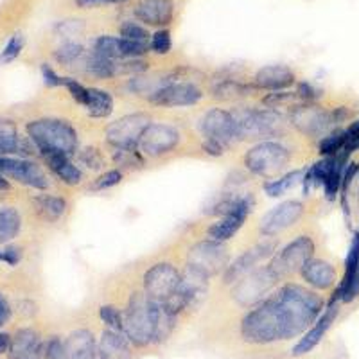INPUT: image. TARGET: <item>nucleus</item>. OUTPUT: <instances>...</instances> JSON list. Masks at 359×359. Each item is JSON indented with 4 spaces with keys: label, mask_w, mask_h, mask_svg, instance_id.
Masks as SVG:
<instances>
[{
    "label": "nucleus",
    "mask_w": 359,
    "mask_h": 359,
    "mask_svg": "<svg viewBox=\"0 0 359 359\" xmlns=\"http://www.w3.org/2000/svg\"><path fill=\"white\" fill-rule=\"evenodd\" d=\"M322 309L323 300L320 294L298 284H286L277 294L245 314L241 336L253 345L291 339L313 325L320 318Z\"/></svg>",
    "instance_id": "nucleus-1"
},
{
    "label": "nucleus",
    "mask_w": 359,
    "mask_h": 359,
    "mask_svg": "<svg viewBox=\"0 0 359 359\" xmlns=\"http://www.w3.org/2000/svg\"><path fill=\"white\" fill-rule=\"evenodd\" d=\"M162 306L146 293H133L124 313V336L137 347L156 343Z\"/></svg>",
    "instance_id": "nucleus-2"
},
{
    "label": "nucleus",
    "mask_w": 359,
    "mask_h": 359,
    "mask_svg": "<svg viewBox=\"0 0 359 359\" xmlns=\"http://www.w3.org/2000/svg\"><path fill=\"white\" fill-rule=\"evenodd\" d=\"M27 137L33 140L41 156L62 153L72 156L78 153V131L62 118H36L27 124Z\"/></svg>",
    "instance_id": "nucleus-3"
},
{
    "label": "nucleus",
    "mask_w": 359,
    "mask_h": 359,
    "mask_svg": "<svg viewBox=\"0 0 359 359\" xmlns=\"http://www.w3.org/2000/svg\"><path fill=\"white\" fill-rule=\"evenodd\" d=\"M291 160V153L286 146L275 140H264V142L253 146L245 155V165L253 175L271 180L286 169Z\"/></svg>",
    "instance_id": "nucleus-4"
},
{
    "label": "nucleus",
    "mask_w": 359,
    "mask_h": 359,
    "mask_svg": "<svg viewBox=\"0 0 359 359\" xmlns=\"http://www.w3.org/2000/svg\"><path fill=\"white\" fill-rule=\"evenodd\" d=\"M236 118L239 139H268L278 133L282 126V117L275 110H236L232 111Z\"/></svg>",
    "instance_id": "nucleus-5"
},
{
    "label": "nucleus",
    "mask_w": 359,
    "mask_h": 359,
    "mask_svg": "<svg viewBox=\"0 0 359 359\" xmlns=\"http://www.w3.org/2000/svg\"><path fill=\"white\" fill-rule=\"evenodd\" d=\"M178 269L168 262L151 266L144 275V293L155 302H168L182 284Z\"/></svg>",
    "instance_id": "nucleus-6"
},
{
    "label": "nucleus",
    "mask_w": 359,
    "mask_h": 359,
    "mask_svg": "<svg viewBox=\"0 0 359 359\" xmlns=\"http://www.w3.org/2000/svg\"><path fill=\"white\" fill-rule=\"evenodd\" d=\"M278 280H280V278L275 275L271 266H264V268L253 269L252 273H248L245 278H241V280L237 282L232 294L241 306H252V304L261 302L262 297H264Z\"/></svg>",
    "instance_id": "nucleus-7"
},
{
    "label": "nucleus",
    "mask_w": 359,
    "mask_h": 359,
    "mask_svg": "<svg viewBox=\"0 0 359 359\" xmlns=\"http://www.w3.org/2000/svg\"><path fill=\"white\" fill-rule=\"evenodd\" d=\"M314 253V241L309 236H300L297 237L293 243L286 246L278 253L277 257L271 262V269L275 271L278 278H286L290 275H293L294 271H300L302 266L306 264L307 261L313 259Z\"/></svg>",
    "instance_id": "nucleus-8"
},
{
    "label": "nucleus",
    "mask_w": 359,
    "mask_h": 359,
    "mask_svg": "<svg viewBox=\"0 0 359 359\" xmlns=\"http://www.w3.org/2000/svg\"><path fill=\"white\" fill-rule=\"evenodd\" d=\"M0 172L11 180H17L27 187L45 191L49 189V176L45 175L40 163L18 156H0Z\"/></svg>",
    "instance_id": "nucleus-9"
},
{
    "label": "nucleus",
    "mask_w": 359,
    "mask_h": 359,
    "mask_svg": "<svg viewBox=\"0 0 359 359\" xmlns=\"http://www.w3.org/2000/svg\"><path fill=\"white\" fill-rule=\"evenodd\" d=\"M147 126H149V117L146 114L126 115L107 128V140L115 149L139 147V140Z\"/></svg>",
    "instance_id": "nucleus-10"
},
{
    "label": "nucleus",
    "mask_w": 359,
    "mask_h": 359,
    "mask_svg": "<svg viewBox=\"0 0 359 359\" xmlns=\"http://www.w3.org/2000/svg\"><path fill=\"white\" fill-rule=\"evenodd\" d=\"M224 262H226V250L221 246V243L212 239L200 243L189 253V269L203 278L216 275Z\"/></svg>",
    "instance_id": "nucleus-11"
},
{
    "label": "nucleus",
    "mask_w": 359,
    "mask_h": 359,
    "mask_svg": "<svg viewBox=\"0 0 359 359\" xmlns=\"http://www.w3.org/2000/svg\"><path fill=\"white\" fill-rule=\"evenodd\" d=\"M203 99V90L191 81H175L163 86L155 95L149 97V102L160 108H180L194 107Z\"/></svg>",
    "instance_id": "nucleus-12"
},
{
    "label": "nucleus",
    "mask_w": 359,
    "mask_h": 359,
    "mask_svg": "<svg viewBox=\"0 0 359 359\" xmlns=\"http://www.w3.org/2000/svg\"><path fill=\"white\" fill-rule=\"evenodd\" d=\"M201 133L205 140H214V142L223 144L224 147L232 146L239 139L232 111L221 110V108H214L205 115L201 121Z\"/></svg>",
    "instance_id": "nucleus-13"
},
{
    "label": "nucleus",
    "mask_w": 359,
    "mask_h": 359,
    "mask_svg": "<svg viewBox=\"0 0 359 359\" xmlns=\"http://www.w3.org/2000/svg\"><path fill=\"white\" fill-rule=\"evenodd\" d=\"M304 216V205L297 200L284 201L278 207L271 208L261 219L259 230L264 237H275L284 230L291 229Z\"/></svg>",
    "instance_id": "nucleus-14"
},
{
    "label": "nucleus",
    "mask_w": 359,
    "mask_h": 359,
    "mask_svg": "<svg viewBox=\"0 0 359 359\" xmlns=\"http://www.w3.org/2000/svg\"><path fill=\"white\" fill-rule=\"evenodd\" d=\"M275 250H277V243L264 241L261 243V245L255 246V248L245 252L243 255H239L232 264L226 266L223 275V282L224 284H237L241 278H245L246 275L252 273L259 262L271 257L275 253Z\"/></svg>",
    "instance_id": "nucleus-15"
},
{
    "label": "nucleus",
    "mask_w": 359,
    "mask_h": 359,
    "mask_svg": "<svg viewBox=\"0 0 359 359\" xmlns=\"http://www.w3.org/2000/svg\"><path fill=\"white\" fill-rule=\"evenodd\" d=\"M180 142V133L175 126L169 124H149L144 130L142 137L139 140V147L144 155L160 156L163 153H169L175 149Z\"/></svg>",
    "instance_id": "nucleus-16"
},
{
    "label": "nucleus",
    "mask_w": 359,
    "mask_h": 359,
    "mask_svg": "<svg viewBox=\"0 0 359 359\" xmlns=\"http://www.w3.org/2000/svg\"><path fill=\"white\" fill-rule=\"evenodd\" d=\"M293 124L302 131V133L309 135V137H320L325 133L331 126H334L331 117V111L323 110V108L316 107V104H306V107L294 108Z\"/></svg>",
    "instance_id": "nucleus-17"
},
{
    "label": "nucleus",
    "mask_w": 359,
    "mask_h": 359,
    "mask_svg": "<svg viewBox=\"0 0 359 359\" xmlns=\"http://www.w3.org/2000/svg\"><path fill=\"white\" fill-rule=\"evenodd\" d=\"M45 341L41 339L40 332L31 329V327H24L18 329L15 334L11 336V343L8 348L9 359H43Z\"/></svg>",
    "instance_id": "nucleus-18"
},
{
    "label": "nucleus",
    "mask_w": 359,
    "mask_h": 359,
    "mask_svg": "<svg viewBox=\"0 0 359 359\" xmlns=\"http://www.w3.org/2000/svg\"><path fill=\"white\" fill-rule=\"evenodd\" d=\"M338 313H339L338 304H329V306H327V309L323 311L322 316H320V318L314 322V325L306 332V336H304V338L300 339L297 345H294V348H293L294 358H300V355L307 354V352L313 351V348L316 347L320 341H322L323 336H325V332L329 331L332 323H334Z\"/></svg>",
    "instance_id": "nucleus-19"
},
{
    "label": "nucleus",
    "mask_w": 359,
    "mask_h": 359,
    "mask_svg": "<svg viewBox=\"0 0 359 359\" xmlns=\"http://www.w3.org/2000/svg\"><path fill=\"white\" fill-rule=\"evenodd\" d=\"M135 17L147 25H169L175 17L172 0H140L135 6Z\"/></svg>",
    "instance_id": "nucleus-20"
},
{
    "label": "nucleus",
    "mask_w": 359,
    "mask_h": 359,
    "mask_svg": "<svg viewBox=\"0 0 359 359\" xmlns=\"http://www.w3.org/2000/svg\"><path fill=\"white\" fill-rule=\"evenodd\" d=\"M294 72L286 65H268L257 70L253 76V85L257 88L269 90V92H278L286 90L294 85Z\"/></svg>",
    "instance_id": "nucleus-21"
},
{
    "label": "nucleus",
    "mask_w": 359,
    "mask_h": 359,
    "mask_svg": "<svg viewBox=\"0 0 359 359\" xmlns=\"http://www.w3.org/2000/svg\"><path fill=\"white\" fill-rule=\"evenodd\" d=\"M304 280L316 290H329L336 284V268L323 259H311L300 269Z\"/></svg>",
    "instance_id": "nucleus-22"
},
{
    "label": "nucleus",
    "mask_w": 359,
    "mask_h": 359,
    "mask_svg": "<svg viewBox=\"0 0 359 359\" xmlns=\"http://www.w3.org/2000/svg\"><path fill=\"white\" fill-rule=\"evenodd\" d=\"M65 348L69 359H101L94 334L86 329H79L69 334V338H65Z\"/></svg>",
    "instance_id": "nucleus-23"
},
{
    "label": "nucleus",
    "mask_w": 359,
    "mask_h": 359,
    "mask_svg": "<svg viewBox=\"0 0 359 359\" xmlns=\"http://www.w3.org/2000/svg\"><path fill=\"white\" fill-rule=\"evenodd\" d=\"M47 168L50 169L56 178H60L65 185H79L85 180V175H83L81 169L76 165V163L70 160V156L62 155V153H53V155H45L43 156Z\"/></svg>",
    "instance_id": "nucleus-24"
},
{
    "label": "nucleus",
    "mask_w": 359,
    "mask_h": 359,
    "mask_svg": "<svg viewBox=\"0 0 359 359\" xmlns=\"http://www.w3.org/2000/svg\"><path fill=\"white\" fill-rule=\"evenodd\" d=\"M130 339L123 336V332L108 331L102 332L101 343H99V358L101 359H131Z\"/></svg>",
    "instance_id": "nucleus-25"
},
{
    "label": "nucleus",
    "mask_w": 359,
    "mask_h": 359,
    "mask_svg": "<svg viewBox=\"0 0 359 359\" xmlns=\"http://www.w3.org/2000/svg\"><path fill=\"white\" fill-rule=\"evenodd\" d=\"M248 216L250 212H246V210H237V212L221 217L217 223L208 226L207 236L210 237L212 241H217V243L229 241L230 237H233L239 230H241V226L245 224L246 217Z\"/></svg>",
    "instance_id": "nucleus-26"
},
{
    "label": "nucleus",
    "mask_w": 359,
    "mask_h": 359,
    "mask_svg": "<svg viewBox=\"0 0 359 359\" xmlns=\"http://www.w3.org/2000/svg\"><path fill=\"white\" fill-rule=\"evenodd\" d=\"M34 210L38 212V216L45 221H60L65 216L69 203H67L65 198L56 196V194H38L33 198Z\"/></svg>",
    "instance_id": "nucleus-27"
},
{
    "label": "nucleus",
    "mask_w": 359,
    "mask_h": 359,
    "mask_svg": "<svg viewBox=\"0 0 359 359\" xmlns=\"http://www.w3.org/2000/svg\"><path fill=\"white\" fill-rule=\"evenodd\" d=\"M86 114L92 118H107L114 111V97L110 92L95 86L88 88V101H86Z\"/></svg>",
    "instance_id": "nucleus-28"
},
{
    "label": "nucleus",
    "mask_w": 359,
    "mask_h": 359,
    "mask_svg": "<svg viewBox=\"0 0 359 359\" xmlns=\"http://www.w3.org/2000/svg\"><path fill=\"white\" fill-rule=\"evenodd\" d=\"M85 72L90 74L92 78L110 79L117 76V63L110 57H104L92 50L85 62Z\"/></svg>",
    "instance_id": "nucleus-29"
},
{
    "label": "nucleus",
    "mask_w": 359,
    "mask_h": 359,
    "mask_svg": "<svg viewBox=\"0 0 359 359\" xmlns=\"http://www.w3.org/2000/svg\"><path fill=\"white\" fill-rule=\"evenodd\" d=\"M22 217L15 207H0V243H8L20 233Z\"/></svg>",
    "instance_id": "nucleus-30"
},
{
    "label": "nucleus",
    "mask_w": 359,
    "mask_h": 359,
    "mask_svg": "<svg viewBox=\"0 0 359 359\" xmlns=\"http://www.w3.org/2000/svg\"><path fill=\"white\" fill-rule=\"evenodd\" d=\"M257 86L246 85V83L237 81V79H224V81L217 83L214 86L212 94L216 99H221V101H233V99L246 97L250 95L252 90H255Z\"/></svg>",
    "instance_id": "nucleus-31"
},
{
    "label": "nucleus",
    "mask_w": 359,
    "mask_h": 359,
    "mask_svg": "<svg viewBox=\"0 0 359 359\" xmlns=\"http://www.w3.org/2000/svg\"><path fill=\"white\" fill-rule=\"evenodd\" d=\"M345 144H347V131L334 130L320 140L318 149L323 156H334L341 151Z\"/></svg>",
    "instance_id": "nucleus-32"
},
{
    "label": "nucleus",
    "mask_w": 359,
    "mask_h": 359,
    "mask_svg": "<svg viewBox=\"0 0 359 359\" xmlns=\"http://www.w3.org/2000/svg\"><path fill=\"white\" fill-rule=\"evenodd\" d=\"M302 175H304L302 171H291V172H287L286 176H282V178L271 180V182H268V184L264 185L266 194H268V196H271V198L282 196L284 192L290 191V189L293 187L294 184H297L298 178H300Z\"/></svg>",
    "instance_id": "nucleus-33"
},
{
    "label": "nucleus",
    "mask_w": 359,
    "mask_h": 359,
    "mask_svg": "<svg viewBox=\"0 0 359 359\" xmlns=\"http://www.w3.org/2000/svg\"><path fill=\"white\" fill-rule=\"evenodd\" d=\"M83 54H85L83 45L76 43V41H67V43H63L62 47H57V49L54 50V57H56V62L63 67L74 65V63L78 62Z\"/></svg>",
    "instance_id": "nucleus-34"
},
{
    "label": "nucleus",
    "mask_w": 359,
    "mask_h": 359,
    "mask_svg": "<svg viewBox=\"0 0 359 359\" xmlns=\"http://www.w3.org/2000/svg\"><path fill=\"white\" fill-rule=\"evenodd\" d=\"M114 160L117 165H123V168L128 169L144 165V158L139 153V147H123V149H117L114 153Z\"/></svg>",
    "instance_id": "nucleus-35"
},
{
    "label": "nucleus",
    "mask_w": 359,
    "mask_h": 359,
    "mask_svg": "<svg viewBox=\"0 0 359 359\" xmlns=\"http://www.w3.org/2000/svg\"><path fill=\"white\" fill-rule=\"evenodd\" d=\"M24 47H25V38L22 36L20 33L13 34L11 40L6 43L4 50L0 53V63H2V65H8V63L15 62V60L22 54Z\"/></svg>",
    "instance_id": "nucleus-36"
},
{
    "label": "nucleus",
    "mask_w": 359,
    "mask_h": 359,
    "mask_svg": "<svg viewBox=\"0 0 359 359\" xmlns=\"http://www.w3.org/2000/svg\"><path fill=\"white\" fill-rule=\"evenodd\" d=\"M99 316L111 331L123 332L124 334V314L117 309L115 306H101L99 309Z\"/></svg>",
    "instance_id": "nucleus-37"
},
{
    "label": "nucleus",
    "mask_w": 359,
    "mask_h": 359,
    "mask_svg": "<svg viewBox=\"0 0 359 359\" xmlns=\"http://www.w3.org/2000/svg\"><path fill=\"white\" fill-rule=\"evenodd\" d=\"M94 53L101 54L104 57H110V60H121V54H118V38L115 36H99L94 41Z\"/></svg>",
    "instance_id": "nucleus-38"
},
{
    "label": "nucleus",
    "mask_w": 359,
    "mask_h": 359,
    "mask_svg": "<svg viewBox=\"0 0 359 359\" xmlns=\"http://www.w3.org/2000/svg\"><path fill=\"white\" fill-rule=\"evenodd\" d=\"M121 38L124 40H133V41H142V43H149L151 41V34L146 27L139 25L137 22H124L121 25Z\"/></svg>",
    "instance_id": "nucleus-39"
},
{
    "label": "nucleus",
    "mask_w": 359,
    "mask_h": 359,
    "mask_svg": "<svg viewBox=\"0 0 359 359\" xmlns=\"http://www.w3.org/2000/svg\"><path fill=\"white\" fill-rule=\"evenodd\" d=\"M297 92H286V90H278V92H269L268 95L262 97V104L271 110H277V108L286 107V104H291V102L297 99Z\"/></svg>",
    "instance_id": "nucleus-40"
},
{
    "label": "nucleus",
    "mask_w": 359,
    "mask_h": 359,
    "mask_svg": "<svg viewBox=\"0 0 359 359\" xmlns=\"http://www.w3.org/2000/svg\"><path fill=\"white\" fill-rule=\"evenodd\" d=\"M78 160L90 171H97L104 165V156L99 151L97 147H86L83 151L78 153Z\"/></svg>",
    "instance_id": "nucleus-41"
},
{
    "label": "nucleus",
    "mask_w": 359,
    "mask_h": 359,
    "mask_svg": "<svg viewBox=\"0 0 359 359\" xmlns=\"http://www.w3.org/2000/svg\"><path fill=\"white\" fill-rule=\"evenodd\" d=\"M149 47L155 54H169L171 53V47H172V40H171V33H169L168 29H160L156 31L155 34L151 36V41H149Z\"/></svg>",
    "instance_id": "nucleus-42"
},
{
    "label": "nucleus",
    "mask_w": 359,
    "mask_h": 359,
    "mask_svg": "<svg viewBox=\"0 0 359 359\" xmlns=\"http://www.w3.org/2000/svg\"><path fill=\"white\" fill-rule=\"evenodd\" d=\"M123 182V172L118 171V169H111V171L102 172L101 176L94 180V184H92V191H107V189L115 187Z\"/></svg>",
    "instance_id": "nucleus-43"
},
{
    "label": "nucleus",
    "mask_w": 359,
    "mask_h": 359,
    "mask_svg": "<svg viewBox=\"0 0 359 359\" xmlns=\"http://www.w3.org/2000/svg\"><path fill=\"white\" fill-rule=\"evenodd\" d=\"M63 86L69 90L70 97H72L74 101L78 102V104H81L83 108L86 107V101H88V86L81 85L78 79L74 78H63Z\"/></svg>",
    "instance_id": "nucleus-44"
},
{
    "label": "nucleus",
    "mask_w": 359,
    "mask_h": 359,
    "mask_svg": "<svg viewBox=\"0 0 359 359\" xmlns=\"http://www.w3.org/2000/svg\"><path fill=\"white\" fill-rule=\"evenodd\" d=\"M43 359H69L65 348V339H62L60 336H53L45 341V351H43Z\"/></svg>",
    "instance_id": "nucleus-45"
},
{
    "label": "nucleus",
    "mask_w": 359,
    "mask_h": 359,
    "mask_svg": "<svg viewBox=\"0 0 359 359\" xmlns=\"http://www.w3.org/2000/svg\"><path fill=\"white\" fill-rule=\"evenodd\" d=\"M359 262V232L352 236L351 246H348L347 259H345V275H351Z\"/></svg>",
    "instance_id": "nucleus-46"
},
{
    "label": "nucleus",
    "mask_w": 359,
    "mask_h": 359,
    "mask_svg": "<svg viewBox=\"0 0 359 359\" xmlns=\"http://www.w3.org/2000/svg\"><path fill=\"white\" fill-rule=\"evenodd\" d=\"M149 69L146 62H142L140 57H135V60H123L121 63H117V74H142Z\"/></svg>",
    "instance_id": "nucleus-47"
},
{
    "label": "nucleus",
    "mask_w": 359,
    "mask_h": 359,
    "mask_svg": "<svg viewBox=\"0 0 359 359\" xmlns=\"http://www.w3.org/2000/svg\"><path fill=\"white\" fill-rule=\"evenodd\" d=\"M297 95H298V99H302V101L314 102L316 99L320 97V95H322V92H320L316 86L311 85V83L300 81L297 86Z\"/></svg>",
    "instance_id": "nucleus-48"
},
{
    "label": "nucleus",
    "mask_w": 359,
    "mask_h": 359,
    "mask_svg": "<svg viewBox=\"0 0 359 359\" xmlns=\"http://www.w3.org/2000/svg\"><path fill=\"white\" fill-rule=\"evenodd\" d=\"M41 76H43V83L49 86V88L63 86V78L49 65V63H43V65H41Z\"/></svg>",
    "instance_id": "nucleus-49"
},
{
    "label": "nucleus",
    "mask_w": 359,
    "mask_h": 359,
    "mask_svg": "<svg viewBox=\"0 0 359 359\" xmlns=\"http://www.w3.org/2000/svg\"><path fill=\"white\" fill-rule=\"evenodd\" d=\"M24 257V250L17 245H9L2 250V261L9 266H17Z\"/></svg>",
    "instance_id": "nucleus-50"
},
{
    "label": "nucleus",
    "mask_w": 359,
    "mask_h": 359,
    "mask_svg": "<svg viewBox=\"0 0 359 359\" xmlns=\"http://www.w3.org/2000/svg\"><path fill=\"white\" fill-rule=\"evenodd\" d=\"M83 22L81 20H65L62 24H57V31L62 33V36H76L83 31Z\"/></svg>",
    "instance_id": "nucleus-51"
},
{
    "label": "nucleus",
    "mask_w": 359,
    "mask_h": 359,
    "mask_svg": "<svg viewBox=\"0 0 359 359\" xmlns=\"http://www.w3.org/2000/svg\"><path fill=\"white\" fill-rule=\"evenodd\" d=\"M11 304H9V300L6 298L4 293H0V327H4L6 323L11 320Z\"/></svg>",
    "instance_id": "nucleus-52"
},
{
    "label": "nucleus",
    "mask_w": 359,
    "mask_h": 359,
    "mask_svg": "<svg viewBox=\"0 0 359 359\" xmlns=\"http://www.w3.org/2000/svg\"><path fill=\"white\" fill-rule=\"evenodd\" d=\"M124 0H76V6L81 9H92L104 4H121Z\"/></svg>",
    "instance_id": "nucleus-53"
},
{
    "label": "nucleus",
    "mask_w": 359,
    "mask_h": 359,
    "mask_svg": "<svg viewBox=\"0 0 359 359\" xmlns=\"http://www.w3.org/2000/svg\"><path fill=\"white\" fill-rule=\"evenodd\" d=\"M9 343H11V336L6 334V332H0V354H6V352H8Z\"/></svg>",
    "instance_id": "nucleus-54"
},
{
    "label": "nucleus",
    "mask_w": 359,
    "mask_h": 359,
    "mask_svg": "<svg viewBox=\"0 0 359 359\" xmlns=\"http://www.w3.org/2000/svg\"><path fill=\"white\" fill-rule=\"evenodd\" d=\"M0 191H11V184H9L8 176L0 172Z\"/></svg>",
    "instance_id": "nucleus-55"
},
{
    "label": "nucleus",
    "mask_w": 359,
    "mask_h": 359,
    "mask_svg": "<svg viewBox=\"0 0 359 359\" xmlns=\"http://www.w3.org/2000/svg\"><path fill=\"white\" fill-rule=\"evenodd\" d=\"M355 187V194H358V200H359V169H358V175H355L354 178V184H352Z\"/></svg>",
    "instance_id": "nucleus-56"
}]
</instances>
